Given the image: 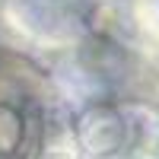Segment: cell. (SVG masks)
Here are the masks:
<instances>
[{"mask_svg": "<svg viewBox=\"0 0 159 159\" xmlns=\"http://www.w3.org/2000/svg\"><path fill=\"white\" fill-rule=\"evenodd\" d=\"M0 159H80L64 102L19 61L0 57Z\"/></svg>", "mask_w": 159, "mask_h": 159, "instance_id": "6da1fadb", "label": "cell"}]
</instances>
